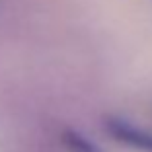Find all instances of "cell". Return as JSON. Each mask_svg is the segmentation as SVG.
Masks as SVG:
<instances>
[{"mask_svg":"<svg viewBox=\"0 0 152 152\" xmlns=\"http://www.w3.org/2000/svg\"><path fill=\"white\" fill-rule=\"evenodd\" d=\"M105 131L119 142H125L129 146L139 148V150H144V152H152V134L125 119L107 117L105 119Z\"/></svg>","mask_w":152,"mask_h":152,"instance_id":"1","label":"cell"},{"mask_svg":"<svg viewBox=\"0 0 152 152\" xmlns=\"http://www.w3.org/2000/svg\"><path fill=\"white\" fill-rule=\"evenodd\" d=\"M63 144L68 148L70 152H102V148L98 144H94L88 137L80 134L74 129H66L63 131Z\"/></svg>","mask_w":152,"mask_h":152,"instance_id":"2","label":"cell"}]
</instances>
